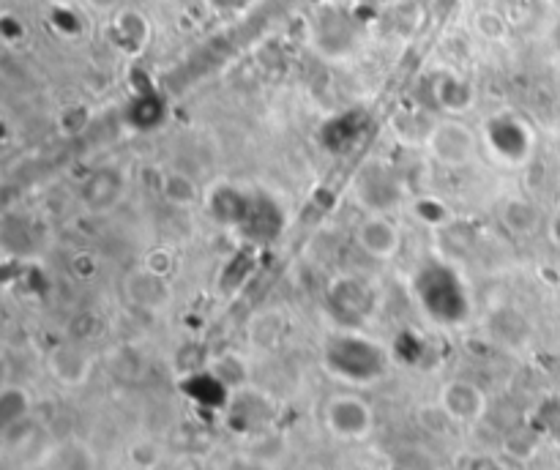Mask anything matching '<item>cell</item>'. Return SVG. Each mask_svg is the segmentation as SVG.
Returning a JSON list of instances; mask_svg holds the SVG:
<instances>
[{"label": "cell", "mask_w": 560, "mask_h": 470, "mask_svg": "<svg viewBox=\"0 0 560 470\" xmlns=\"http://www.w3.org/2000/svg\"><path fill=\"white\" fill-rule=\"evenodd\" d=\"M440 413L454 424H476L487 416V394L479 383L457 378L440 389Z\"/></svg>", "instance_id": "277c9868"}, {"label": "cell", "mask_w": 560, "mask_h": 470, "mask_svg": "<svg viewBox=\"0 0 560 470\" xmlns=\"http://www.w3.org/2000/svg\"><path fill=\"white\" fill-rule=\"evenodd\" d=\"M33 399L22 386H6L0 391V427H11L17 421L31 416Z\"/></svg>", "instance_id": "8fae6325"}, {"label": "cell", "mask_w": 560, "mask_h": 470, "mask_svg": "<svg viewBox=\"0 0 560 470\" xmlns=\"http://www.w3.org/2000/svg\"><path fill=\"white\" fill-rule=\"evenodd\" d=\"M500 222L509 227L514 235H528L539 227V211L528 200L511 197V200L500 205Z\"/></svg>", "instance_id": "30bf717a"}, {"label": "cell", "mask_w": 560, "mask_h": 470, "mask_svg": "<svg viewBox=\"0 0 560 470\" xmlns=\"http://www.w3.org/2000/svg\"><path fill=\"white\" fill-rule=\"evenodd\" d=\"M162 195L167 203L178 205V208H189L197 203V184L186 173H167L162 181Z\"/></svg>", "instance_id": "4fadbf2b"}, {"label": "cell", "mask_w": 560, "mask_h": 470, "mask_svg": "<svg viewBox=\"0 0 560 470\" xmlns=\"http://www.w3.org/2000/svg\"><path fill=\"white\" fill-rule=\"evenodd\" d=\"M126 454H129V462L137 470H156L162 462V449L153 440H134Z\"/></svg>", "instance_id": "5bb4252c"}, {"label": "cell", "mask_w": 560, "mask_h": 470, "mask_svg": "<svg viewBox=\"0 0 560 470\" xmlns=\"http://www.w3.org/2000/svg\"><path fill=\"white\" fill-rule=\"evenodd\" d=\"M479 148V137L470 126L459 121L438 123L427 137V151L443 167H465L473 162Z\"/></svg>", "instance_id": "3957f363"}, {"label": "cell", "mask_w": 560, "mask_h": 470, "mask_svg": "<svg viewBox=\"0 0 560 470\" xmlns=\"http://www.w3.org/2000/svg\"><path fill=\"white\" fill-rule=\"evenodd\" d=\"M476 470H517V468H514V465H509V462L487 460V462H481V465Z\"/></svg>", "instance_id": "9a60e30c"}, {"label": "cell", "mask_w": 560, "mask_h": 470, "mask_svg": "<svg viewBox=\"0 0 560 470\" xmlns=\"http://www.w3.org/2000/svg\"><path fill=\"white\" fill-rule=\"evenodd\" d=\"M123 197V175L121 170H112V167H104V170H96V173L85 181L82 186V203L88 211L93 214H107L115 205L121 203Z\"/></svg>", "instance_id": "9c48e42d"}, {"label": "cell", "mask_w": 560, "mask_h": 470, "mask_svg": "<svg viewBox=\"0 0 560 470\" xmlns=\"http://www.w3.org/2000/svg\"><path fill=\"white\" fill-rule=\"evenodd\" d=\"M123 293H126L132 307L148 309V312H162L173 301V287L167 282V276L156 274V271L145 266L126 276Z\"/></svg>", "instance_id": "8992f818"}, {"label": "cell", "mask_w": 560, "mask_h": 470, "mask_svg": "<svg viewBox=\"0 0 560 470\" xmlns=\"http://www.w3.org/2000/svg\"><path fill=\"white\" fill-rule=\"evenodd\" d=\"M211 372L222 380L224 389L230 391V394L244 389L246 378H249V367H246V361L238 353H224V356L216 358L214 364H211Z\"/></svg>", "instance_id": "7c38bea8"}, {"label": "cell", "mask_w": 560, "mask_h": 470, "mask_svg": "<svg viewBox=\"0 0 560 470\" xmlns=\"http://www.w3.org/2000/svg\"><path fill=\"white\" fill-rule=\"evenodd\" d=\"M47 369L50 375L61 386L66 389H80L88 383L91 378L93 361L91 356L85 353V348H80L77 342H63V345H55L47 356Z\"/></svg>", "instance_id": "52a82bcc"}, {"label": "cell", "mask_w": 560, "mask_h": 470, "mask_svg": "<svg viewBox=\"0 0 560 470\" xmlns=\"http://www.w3.org/2000/svg\"><path fill=\"white\" fill-rule=\"evenodd\" d=\"M356 244L361 252L375 260H394L402 249V230L388 214H369L356 230Z\"/></svg>", "instance_id": "5b68a950"}, {"label": "cell", "mask_w": 560, "mask_h": 470, "mask_svg": "<svg viewBox=\"0 0 560 470\" xmlns=\"http://www.w3.org/2000/svg\"><path fill=\"white\" fill-rule=\"evenodd\" d=\"M323 427L336 440H367L375 430V410L358 394H334L323 405Z\"/></svg>", "instance_id": "7a4b0ae2"}, {"label": "cell", "mask_w": 560, "mask_h": 470, "mask_svg": "<svg viewBox=\"0 0 560 470\" xmlns=\"http://www.w3.org/2000/svg\"><path fill=\"white\" fill-rule=\"evenodd\" d=\"M358 200L367 205L369 214H388L399 203V184L383 167H372L358 178Z\"/></svg>", "instance_id": "ba28073f"}, {"label": "cell", "mask_w": 560, "mask_h": 470, "mask_svg": "<svg viewBox=\"0 0 560 470\" xmlns=\"http://www.w3.org/2000/svg\"><path fill=\"white\" fill-rule=\"evenodd\" d=\"M323 367L328 375H334L342 383L364 386V383H375L386 375L388 356L377 342L347 331V334H334L331 339H326Z\"/></svg>", "instance_id": "6da1fadb"}]
</instances>
